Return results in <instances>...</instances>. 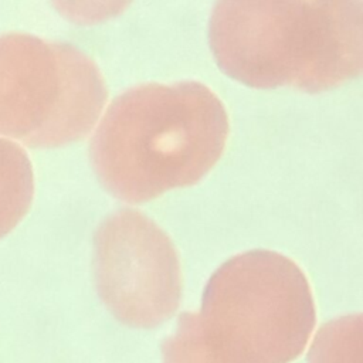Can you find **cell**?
Returning <instances> with one entry per match:
<instances>
[{
  "label": "cell",
  "mask_w": 363,
  "mask_h": 363,
  "mask_svg": "<svg viewBox=\"0 0 363 363\" xmlns=\"http://www.w3.org/2000/svg\"><path fill=\"white\" fill-rule=\"evenodd\" d=\"M227 136L225 108L204 84H142L109 104L89 157L111 194L143 203L197 183L220 159Z\"/></svg>",
  "instance_id": "obj_1"
},
{
  "label": "cell",
  "mask_w": 363,
  "mask_h": 363,
  "mask_svg": "<svg viewBox=\"0 0 363 363\" xmlns=\"http://www.w3.org/2000/svg\"><path fill=\"white\" fill-rule=\"evenodd\" d=\"M315 326L302 269L268 250L238 254L211 275L199 312L179 316L163 363H289Z\"/></svg>",
  "instance_id": "obj_2"
},
{
  "label": "cell",
  "mask_w": 363,
  "mask_h": 363,
  "mask_svg": "<svg viewBox=\"0 0 363 363\" xmlns=\"http://www.w3.org/2000/svg\"><path fill=\"white\" fill-rule=\"evenodd\" d=\"M363 1H218L208 40L218 67L254 88L322 92L363 67Z\"/></svg>",
  "instance_id": "obj_3"
},
{
  "label": "cell",
  "mask_w": 363,
  "mask_h": 363,
  "mask_svg": "<svg viewBox=\"0 0 363 363\" xmlns=\"http://www.w3.org/2000/svg\"><path fill=\"white\" fill-rule=\"evenodd\" d=\"M106 98L99 68L77 47L0 35V136L28 147L68 145L94 128Z\"/></svg>",
  "instance_id": "obj_4"
},
{
  "label": "cell",
  "mask_w": 363,
  "mask_h": 363,
  "mask_svg": "<svg viewBox=\"0 0 363 363\" xmlns=\"http://www.w3.org/2000/svg\"><path fill=\"white\" fill-rule=\"evenodd\" d=\"M96 291L109 312L132 328L152 329L179 308L182 269L169 235L147 216L121 208L94 235Z\"/></svg>",
  "instance_id": "obj_5"
},
{
  "label": "cell",
  "mask_w": 363,
  "mask_h": 363,
  "mask_svg": "<svg viewBox=\"0 0 363 363\" xmlns=\"http://www.w3.org/2000/svg\"><path fill=\"white\" fill-rule=\"evenodd\" d=\"M34 196V174L24 147L0 136V238L28 211Z\"/></svg>",
  "instance_id": "obj_6"
},
{
  "label": "cell",
  "mask_w": 363,
  "mask_h": 363,
  "mask_svg": "<svg viewBox=\"0 0 363 363\" xmlns=\"http://www.w3.org/2000/svg\"><path fill=\"white\" fill-rule=\"evenodd\" d=\"M309 363H362V315L325 323L311 346Z\"/></svg>",
  "instance_id": "obj_7"
}]
</instances>
